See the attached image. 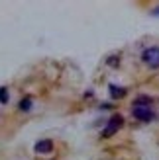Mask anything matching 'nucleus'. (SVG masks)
<instances>
[{
    "mask_svg": "<svg viewBox=\"0 0 159 160\" xmlns=\"http://www.w3.org/2000/svg\"><path fill=\"white\" fill-rule=\"evenodd\" d=\"M124 125V117L122 115H112L108 119V125L104 127V131H102V137H112V135H116L118 133V129Z\"/></svg>",
    "mask_w": 159,
    "mask_h": 160,
    "instance_id": "nucleus-2",
    "label": "nucleus"
},
{
    "mask_svg": "<svg viewBox=\"0 0 159 160\" xmlns=\"http://www.w3.org/2000/svg\"><path fill=\"white\" fill-rule=\"evenodd\" d=\"M0 103H8V88H0Z\"/></svg>",
    "mask_w": 159,
    "mask_h": 160,
    "instance_id": "nucleus-8",
    "label": "nucleus"
},
{
    "mask_svg": "<svg viewBox=\"0 0 159 160\" xmlns=\"http://www.w3.org/2000/svg\"><path fill=\"white\" fill-rule=\"evenodd\" d=\"M136 108H149V103H151V98L149 96H140V98H136Z\"/></svg>",
    "mask_w": 159,
    "mask_h": 160,
    "instance_id": "nucleus-6",
    "label": "nucleus"
},
{
    "mask_svg": "<svg viewBox=\"0 0 159 160\" xmlns=\"http://www.w3.org/2000/svg\"><path fill=\"white\" fill-rule=\"evenodd\" d=\"M151 14H153V16H159V6H157V8H155V10H153V12H151Z\"/></svg>",
    "mask_w": 159,
    "mask_h": 160,
    "instance_id": "nucleus-10",
    "label": "nucleus"
},
{
    "mask_svg": "<svg viewBox=\"0 0 159 160\" xmlns=\"http://www.w3.org/2000/svg\"><path fill=\"white\" fill-rule=\"evenodd\" d=\"M106 62H108V65H110V67H116V65H118V62H120V57H116V55H112V57H110V59H108Z\"/></svg>",
    "mask_w": 159,
    "mask_h": 160,
    "instance_id": "nucleus-9",
    "label": "nucleus"
},
{
    "mask_svg": "<svg viewBox=\"0 0 159 160\" xmlns=\"http://www.w3.org/2000/svg\"><path fill=\"white\" fill-rule=\"evenodd\" d=\"M132 113H134L136 119H140V121H153V117H155L151 108H136V106H134Z\"/></svg>",
    "mask_w": 159,
    "mask_h": 160,
    "instance_id": "nucleus-3",
    "label": "nucleus"
},
{
    "mask_svg": "<svg viewBox=\"0 0 159 160\" xmlns=\"http://www.w3.org/2000/svg\"><path fill=\"white\" fill-rule=\"evenodd\" d=\"M108 88H110V96H112L114 100H120V98H124V96H126V88H122V86L110 84Z\"/></svg>",
    "mask_w": 159,
    "mask_h": 160,
    "instance_id": "nucleus-5",
    "label": "nucleus"
},
{
    "mask_svg": "<svg viewBox=\"0 0 159 160\" xmlns=\"http://www.w3.org/2000/svg\"><path fill=\"white\" fill-rule=\"evenodd\" d=\"M31 108V98H24V100H20V109L22 111H28Z\"/></svg>",
    "mask_w": 159,
    "mask_h": 160,
    "instance_id": "nucleus-7",
    "label": "nucleus"
},
{
    "mask_svg": "<svg viewBox=\"0 0 159 160\" xmlns=\"http://www.w3.org/2000/svg\"><path fill=\"white\" fill-rule=\"evenodd\" d=\"M141 59L149 68H159V47H147L141 53Z\"/></svg>",
    "mask_w": 159,
    "mask_h": 160,
    "instance_id": "nucleus-1",
    "label": "nucleus"
},
{
    "mask_svg": "<svg viewBox=\"0 0 159 160\" xmlns=\"http://www.w3.org/2000/svg\"><path fill=\"white\" fill-rule=\"evenodd\" d=\"M34 150H36L37 154H47V152H51V150H53V141H49V139L37 141L36 147H34Z\"/></svg>",
    "mask_w": 159,
    "mask_h": 160,
    "instance_id": "nucleus-4",
    "label": "nucleus"
}]
</instances>
